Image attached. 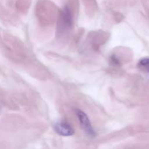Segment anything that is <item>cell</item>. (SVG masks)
<instances>
[{
  "instance_id": "1",
  "label": "cell",
  "mask_w": 149,
  "mask_h": 149,
  "mask_svg": "<svg viewBox=\"0 0 149 149\" xmlns=\"http://www.w3.org/2000/svg\"><path fill=\"white\" fill-rule=\"evenodd\" d=\"M77 116L78 117L80 125H81V128L84 131V132L87 133L90 137L95 136V131L93 129V126L91 125V122H90V120L88 118V116H87V115L84 112H83L82 111L77 110Z\"/></svg>"
},
{
  "instance_id": "2",
  "label": "cell",
  "mask_w": 149,
  "mask_h": 149,
  "mask_svg": "<svg viewBox=\"0 0 149 149\" xmlns=\"http://www.w3.org/2000/svg\"><path fill=\"white\" fill-rule=\"evenodd\" d=\"M54 130L61 136H71L74 134V128L65 121H58L54 124Z\"/></svg>"
},
{
  "instance_id": "3",
  "label": "cell",
  "mask_w": 149,
  "mask_h": 149,
  "mask_svg": "<svg viewBox=\"0 0 149 149\" xmlns=\"http://www.w3.org/2000/svg\"><path fill=\"white\" fill-rule=\"evenodd\" d=\"M62 23L65 28H69L73 24V17L71 11L68 7H64L61 15Z\"/></svg>"
},
{
  "instance_id": "4",
  "label": "cell",
  "mask_w": 149,
  "mask_h": 149,
  "mask_svg": "<svg viewBox=\"0 0 149 149\" xmlns=\"http://www.w3.org/2000/svg\"><path fill=\"white\" fill-rule=\"evenodd\" d=\"M138 67L141 71L149 74V58H143L140 60Z\"/></svg>"
}]
</instances>
